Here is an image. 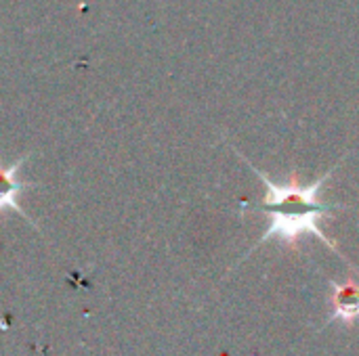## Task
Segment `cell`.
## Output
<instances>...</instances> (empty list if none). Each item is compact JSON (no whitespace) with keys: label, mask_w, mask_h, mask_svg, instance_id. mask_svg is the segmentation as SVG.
Wrapping results in <instances>:
<instances>
[{"label":"cell","mask_w":359,"mask_h":356,"mask_svg":"<svg viewBox=\"0 0 359 356\" xmlns=\"http://www.w3.org/2000/svg\"><path fill=\"white\" fill-rule=\"evenodd\" d=\"M328 302L332 306V313L328 315L326 327L332 323L353 327L355 323H359V281L351 277L345 279L343 283L330 279Z\"/></svg>","instance_id":"obj_2"},{"label":"cell","mask_w":359,"mask_h":356,"mask_svg":"<svg viewBox=\"0 0 359 356\" xmlns=\"http://www.w3.org/2000/svg\"><path fill=\"white\" fill-rule=\"evenodd\" d=\"M250 166V170L265 183V197L261 206H255L257 210L265 212L269 216V227L263 233V237L257 241V245H252L250 254L261 245L267 243L271 239L282 241L284 245H290L294 250H299V241L305 235H313L318 237L322 243H326L330 250H334V254H339L345 262L347 258L339 252V248L322 233L318 220L326 214H330L337 208L343 206H328L320 201V191L326 185V180L332 176L334 168L328 170L326 174H322L316 183L311 185H301L299 180V172L292 170L288 183H273L265 172H261L259 168H255L250 162H246Z\"/></svg>","instance_id":"obj_1"},{"label":"cell","mask_w":359,"mask_h":356,"mask_svg":"<svg viewBox=\"0 0 359 356\" xmlns=\"http://www.w3.org/2000/svg\"><path fill=\"white\" fill-rule=\"evenodd\" d=\"M25 162H27V155L13 162L11 166H4L2 159H0V214L11 210V212H17L19 216H23L29 225H34V220H29V216L19 206V195L32 187V183H25V180L17 178V174H19V170H21V166Z\"/></svg>","instance_id":"obj_3"}]
</instances>
